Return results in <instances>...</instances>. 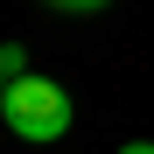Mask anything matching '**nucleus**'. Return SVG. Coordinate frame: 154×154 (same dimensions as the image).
Here are the masks:
<instances>
[{"label":"nucleus","instance_id":"obj_1","mask_svg":"<svg viewBox=\"0 0 154 154\" xmlns=\"http://www.w3.org/2000/svg\"><path fill=\"white\" fill-rule=\"evenodd\" d=\"M0 119H7V133H14V140L49 147V140H63V133H70L77 105H70V91H63V84H49V77L21 70V77H7V91H0Z\"/></svg>","mask_w":154,"mask_h":154},{"label":"nucleus","instance_id":"obj_2","mask_svg":"<svg viewBox=\"0 0 154 154\" xmlns=\"http://www.w3.org/2000/svg\"><path fill=\"white\" fill-rule=\"evenodd\" d=\"M0 70L21 77V70H28V49H21V42H0Z\"/></svg>","mask_w":154,"mask_h":154},{"label":"nucleus","instance_id":"obj_3","mask_svg":"<svg viewBox=\"0 0 154 154\" xmlns=\"http://www.w3.org/2000/svg\"><path fill=\"white\" fill-rule=\"evenodd\" d=\"M56 14H98V7H112V0H49Z\"/></svg>","mask_w":154,"mask_h":154},{"label":"nucleus","instance_id":"obj_4","mask_svg":"<svg viewBox=\"0 0 154 154\" xmlns=\"http://www.w3.org/2000/svg\"><path fill=\"white\" fill-rule=\"evenodd\" d=\"M119 154H154V140H126V147H119Z\"/></svg>","mask_w":154,"mask_h":154},{"label":"nucleus","instance_id":"obj_5","mask_svg":"<svg viewBox=\"0 0 154 154\" xmlns=\"http://www.w3.org/2000/svg\"><path fill=\"white\" fill-rule=\"evenodd\" d=\"M0 91H7V70H0Z\"/></svg>","mask_w":154,"mask_h":154}]
</instances>
